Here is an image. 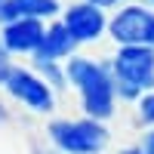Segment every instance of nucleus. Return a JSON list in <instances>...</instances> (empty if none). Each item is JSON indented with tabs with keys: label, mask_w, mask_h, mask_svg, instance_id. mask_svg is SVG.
<instances>
[{
	"label": "nucleus",
	"mask_w": 154,
	"mask_h": 154,
	"mask_svg": "<svg viewBox=\"0 0 154 154\" xmlns=\"http://www.w3.org/2000/svg\"><path fill=\"white\" fill-rule=\"evenodd\" d=\"M65 74H68V83L80 96L83 114L105 123L114 114V105H117V89H114V77H111L108 62L71 56L65 62Z\"/></svg>",
	"instance_id": "obj_1"
},
{
	"label": "nucleus",
	"mask_w": 154,
	"mask_h": 154,
	"mask_svg": "<svg viewBox=\"0 0 154 154\" xmlns=\"http://www.w3.org/2000/svg\"><path fill=\"white\" fill-rule=\"evenodd\" d=\"M117 99L139 102L154 89V46H120L108 62Z\"/></svg>",
	"instance_id": "obj_2"
},
{
	"label": "nucleus",
	"mask_w": 154,
	"mask_h": 154,
	"mask_svg": "<svg viewBox=\"0 0 154 154\" xmlns=\"http://www.w3.org/2000/svg\"><path fill=\"white\" fill-rule=\"evenodd\" d=\"M46 136L53 142V148L62 154H99L108 145V126L93 117L53 120L46 126Z\"/></svg>",
	"instance_id": "obj_3"
},
{
	"label": "nucleus",
	"mask_w": 154,
	"mask_h": 154,
	"mask_svg": "<svg viewBox=\"0 0 154 154\" xmlns=\"http://www.w3.org/2000/svg\"><path fill=\"white\" fill-rule=\"evenodd\" d=\"M108 34L120 46H154V9L126 3L108 19Z\"/></svg>",
	"instance_id": "obj_4"
},
{
	"label": "nucleus",
	"mask_w": 154,
	"mask_h": 154,
	"mask_svg": "<svg viewBox=\"0 0 154 154\" xmlns=\"http://www.w3.org/2000/svg\"><path fill=\"white\" fill-rule=\"evenodd\" d=\"M3 86L12 99H19L22 105H28L37 114H49L56 108V89L31 68H12Z\"/></svg>",
	"instance_id": "obj_5"
},
{
	"label": "nucleus",
	"mask_w": 154,
	"mask_h": 154,
	"mask_svg": "<svg viewBox=\"0 0 154 154\" xmlns=\"http://www.w3.org/2000/svg\"><path fill=\"white\" fill-rule=\"evenodd\" d=\"M59 22L68 28V34L74 37L77 46H80V43H93V40H99V37L108 31V16H105V9L86 3V0L65 6Z\"/></svg>",
	"instance_id": "obj_6"
},
{
	"label": "nucleus",
	"mask_w": 154,
	"mask_h": 154,
	"mask_svg": "<svg viewBox=\"0 0 154 154\" xmlns=\"http://www.w3.org/2000/svg\"><path fill=\"white\" fill-rule=\"evenodd\" d=\"M46 25L40 19H16L0 25V43L9 56H34L43 43Z\"/></svg>",
	"instance_id": "obj_7"
},
{
	"label": "nucleus",
	"mask_w": 154,
	"mask_h": 154,
	"mask_svg": "<svg viewBox=\"0 0 154 154\" xmlns=\"http://www.w3.org/2000/svg\"><path fill=\"white\" fill-rule=\"evenodd\" d=\"M74 49H77V43L68 34V28L62 22H53V25H46L43 43L34 53V62H68L74 56Z\"/></svg>",
	"instance_id": "obj_8"
},
{
	"label": "nucleus",
	"mask_w": 154,
	"mask_h": 154,
	"mask_svg": "<svg viewBox=\"0 0 154 154\" xmlns=\"http://www.w3.org/2000/svg\"><path fill=\"white\" fill-rule=\"evenodd\" d=\"M62 12L59 0H6L0 6V25L16 22V19H53Z\"/></svg>",
	"instance_id": "obj_9"
},
{
	"label": "nucleus",
	"mask_w": 154,
	"mask_h": 154,
	"mask_svg": "<svg viewBox=\"0 0 154 154\" xmlns=\"http://www.w3.org/2000/svg\"><path fill=\"white\" fill-rule=\"evenodd\" d=\"M37 74L53 86V89H62L68 83V74H65V62H34Z\"/></svg>",
	"instance_id": "obj_10"
},
{
	"label": "nucleus",
	"mask_w": 154,
	"mask_h": 154,
	"mask_svg": "<svg viewBox=\"0 0 154 154\" xmlns=\"http://www.w3.org/2000/svg\"><path fill=\"white\" fill-rule=\"evenodd\" d=\"M136 117H139V123L154 126V89H151V93H145L142 99L136 102Z\"/></svg>",
	"instance_id": "obj_11"
},
{
	"label": "nucleus",
	"mask_w": 154,
	"mask_h": 154,
	"mask_svg": "<svg viewBox=\"0 0 154 154\" xmlns=\"http://www.w3.org/2000/svg\"><path fill=\"white\" fill-rule=\"evenodd\" d=\"M12 68H16V65H12V56L3 49V43H0V83H6V77H9Z\"/></svg>",
	"instance_id": "obj_12"
},
{
	"label": "nucleus",
	"mask_w": 154,
	"mask_h": 154,
	"mask_svg": "<svg viewBox=\"0 0 154 154\" xmlns=\"http://www.w3.org/2000/svg\"><path fill=\"white\" fill-rule=\"evenodd\" d=\"M142 151H145V154H154V130L145 133V139H142Z\"/></svg>",
	"instance_id": "obj_13"
},
{
	"label": "nucleus",
	"mask_w": 154,
	"mask_h": 154,
	"mask_svg": "<svg viewBox=\"0 0 154 154\" xmlns=\"http://www.w3.org/2000/svg\"><path fill=\"white\" fill-rule=\"evenodd\" d=\"M86 3H93L99 9H111V6H117V0H86Z\"/></svg>",
	"instance_id": "obj_14"
},
{
	"label": "nucleus",
	"mask_w": 154,
	"mask_h": 154,
	"mask_svg": "<svg viewBox=\"0 0 154 154\" xmlns=\"http://www.w3.org/2000/svg\"><path fill=\"white\" fill-rule=\"evenodd\" d=\"M120 154H145V151H142V145H136V148H126V151H120Z\"/></svg>",
	"instance_id": "obj_15"
},
{
	"label": "nucleus",
	"mask_w": 154,
	"mask_h": 154,
	"mask_svg": "<svg viewBox=\"0 0 154 154\" xmlns=\"http://www.w3.org/2000/svg\"><path fill=\"white\" fill-rule=\"evenodd\" d=\"M34 154H62V151H56V148H49V151H40V148H37Z\"/></svg>",
	"instance_id": "obj_16"
},
{
	"label": "nucleus",
	"mask_w": 154,
	"mask_h": 154,
	"mask_svg": "<svg viewBox=\"0 0 154 154\" xmlns=\"http://www.w3.org/2000/svg\"><path fill=\"white\" fill-rule=\"evenodd\" d=\"M0 120H6V108L3 105H0Z\"/></svg>",
	"instance_id": "obj_17"
},
{
	"label": "nucleus",
	"mask_w": 154,
	"mask_h": 154,
	"mask_svg": "<svg viewBox=\"0 0 154 154\" xmlns=\"http://www.w3.org/2000/svg\"><path fill=\"white\" fill-rule=\"evenodd\" d=\"M3 3H6V0H0V6H3Z\"/></svg>",
	"instance_id": "obj_18"
},
{
	"label": "nucleus",
	"mask_w": 154,
	"mask_h": 154,
	"mask_svg": "<svg viewBox=\"0 0 154 154\" xmlns=\"http://www.w3.org/2000/svg\"><path fill=\"white\" fill-rule=\"evenodd\" d=\"M148 3H154V0H148Z\"/></svg>",
	"instance_id": "obj_19"
}]
</instances>
